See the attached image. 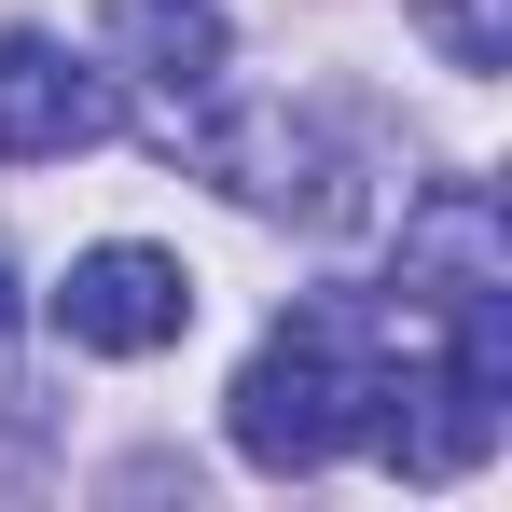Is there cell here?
<instances>
[{
    "mask_svg": "<svg viewBox=\"0 0 512 512\" xmlns=\"http://www.w3.org/2000/svg\"><path fill=\"white\" fill-rule=\"evenodd\" d=\"M402 346V305L388 291H305L277 333L250 346V374L222 388V429L250 471H333L360 416H374V374Z\"/></svg>",
    "mask_w": 512,
    "mask_h": 512,
    "instance_id": "cell-1",
    "label": "cell"
},
{
    "mask_svg": "<svg viewBox=\"0 0 512 512\" xmlns=\"http://www.w3.org/2000/svg\"><path fill=\"white\" fill-rule=\"evenodd\" d=\"M194 167L222 180L236 208H263V222H360V180H346V153L305 125V111H277V97H236V111H208L194 125Z\"/></svg>",
    "mask_w": 512,
    "mask_h": 512,
    "instance_id": "cell-2",
    "label": "cell"
},
{
    "mask_svg": "<svg viewBox=\"0 0 512 512\" xmlns=\"http://www.w3.org/2000/svg\"><path fill=\"white\" fill-rule=\"evenodd\" d=\"M56 333L84 346V360H153V346H180L194 333V277H180L167 250H139V236H111V250H84L56 291Z\"/></svg>",
    "mask_w": 512,
    "mask_h": 512,
    "instance_id": "cell-3",
    "label": "cell"
},
{
    "mask_svg": "<svg viewBox=\"0 0 512 512\" xmlns=\"http://www.w3.org/2000/svg\"><path fill=\"white\" fill-rule=\"evenodd\" d=\"M97 139H111V84H97L70 42L0 28V153L14 167H56V153H97Z\"/></svg>",
    "mask_w": 512,
    "mask_h": 512,
    "instance_id": "cell-4",
    "label": "cell"
},
{
    "mask_svg": "<svg viewBox=\"0 0 512 512\" xmlns=\"http://www.w3.org/2000/svg\"><path fill=\"white\" fill-rule=\"evenodd\" d=\"M97 42H111L139 84L167 97V125L194 111V97H222V56H236L222 0H111V14H97Z\"/></svg>",
    "mask_w": 512,
    "mask_h": 512,
    "instance_id": "cell-5",
    "label": "cell"
},
{
    "mask_svg": "<svg viewBox=\"0 0 512 512\" xmlns=\"http://www.w3.org/2000/svg\"><path fill=\"white\" fill-rule=\"evenodd\" d=\"M416 28L443 42V70H512V0H416Z\"/></svg>",
    "mask_w": 512,
    "mask_h": 512,
    "instance_id": "cell-6",
    "label": "cell"
},
{
    "mask_svg": "<svg viewBox=\"0 0 512 512\" xmlns=\"http://www.w3.org/2000/svg\"><path fill=\"white\" fill-rule=\"evenodd\" d=\"M0 333H14V250H0Z\"/></svg>",
    "mask_w": 512,
    "mask_h": 512,
    "instance_id": "cell-7",
    "label": "cell"
}]
</instances>
